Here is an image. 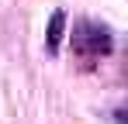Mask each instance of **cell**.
Here are the masks:
<instances>
[{"label":"cell","instance_id":"cell-2","mask_svg":"<svg viewBox=\"0 0 128 124\" xmlns=\"http://www.w3.org/2000/svg\"><path fill=\"white\" fill-rule=\"evenodd\" d=\"M62 31H66V14L62 10H52V17H48V31H45V48L56 55L59 52V45H62Z\"/></svg>","mask_w":128,"mask_h":124},{"label":"cell","instance_id":"cell-1","mask_svg":"<svg viewBox=\"0 0 128 124\" xmlns=\"http://www.w3.org/2000/svg\"><path fill=\"white\" fill-rule=\"evenodd\" d=\"M73 45L83 52L86 59L104 55V52H111V31H107V28H100V24L83 21V24L76 28V35H73Z\"/></svg>","mask_w":128,"mask_h":124}]
</instances>
